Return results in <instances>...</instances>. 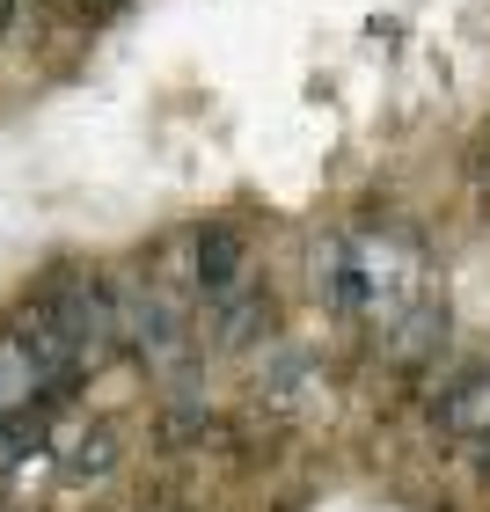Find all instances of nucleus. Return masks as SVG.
<instances>
[{
    "instance_id": "nucleus-1",
    "label": "nucleus",
    "mask_w": 490,
    "mask_h": 512,
    "mask_svg": "<svg viewBox=\"0 0 490 512\" xmlns=\"http://www.w3.org/2000/svg\"><path fill=\"white\" fill-rule=\"evenodd\" d=\"M344 315H403L417 293H425V256H417L410 235H395V227H359V235H344L337 256H330V286Z\"/></svg>"
},
{
    "instance_id": "nucleus-2",
    "label": "nucleus",
    "mask_w": 490,
    "mask_h": 512,
    "mask_svg": "<svg viewBox=\"0 0 490 512\" xmlns=\"http://www.w3.org/2000/svg\"><path fill=\"white\" fill-rule=\"evenodd\" d=\"M81 374H88V366L30 315L22 330L0 337V425L22 417V410H37V403H52V395H59L66 381H81Z\"/></svg>"
},
{
    "instance_id": "nucleus-3",
    "label": "nucleus",
    "mask_w": 490,
    "mask_h": 512,
    "mask_svg": "<svg viewBox=\"0 0 490 512\" xmlns=\"http://www.w3.org/2000/svg\"><path fill=\"white\" fill-rule=\"evenodd\" d=\"M37 322H44V330H52L81 366H96V352L118 337V300H110L103 278L74 271V278H59V286L37 300Z\"/></svg>"
},
{
    "instance_id": "nucleus-4",
    "label": "nucleus",
    "mask_w": 490,
    "mask_h": 512,
    "mask_svg": "<svg viewBox=\"0 0 490 512\" xmlns=\"http://www.w3.org/2000/svg\"><path fill=\"white\" fill-rule=\"evenodd\" d=\"M439 344H447V300H439L432 286L410 300L403 315L388 322V359H403V366H417V359H432Z\"/></svg>"
},
{
    "instance_id": "nucleus-5",
    "label": "nucleus",
    "mask_w": 490,
    "mask_h": 512,
    "mask_svg": "<svg viewBox=\"0 0 490 512\" xmlns=\"http://www.w3.org/2000/svg\"><path fill=\"white\" fill-rule=\"evenodd\" d=\"M125 330H132V344H139V359H154V366H169L176 352H183V315L161 300L154 286L132 300V315H125Z\"/></svg>"
},
{
    "instance_id": "nucleus-6",
    "label": "nucleus",
    "mask_w": 490,
    "mask_h": 512,
    "mask_svg": "<svg viewBox=\"0 0 490 512\" xmlns=\"http://www.w3.org/2000/svg\"><path fill=\"white\" fill-rule=\"evenodd\" d=\"M242 235L235 227H205L198 235V293L205 300H235L242 293Z\"/></svg>"
},
{
    "instance_id": "nucleus-7",
    "label": "nucleus",
    "mask_w": 490,
    "mask_h": 512,
    "mask_svg": "<svg viewBox=\"0 0 490 512\" xmlns=\"http://www.w3.org/2000/svg\"><path fill=\"white\" fill-rule=\"evenodd\" d=\"M439 425L454 439H490V366L483 374H461L447 395H439Z\"/></svg>"
},
{
    "instance_id": "nucleus-8",
    "label": "nucleus",
    "mask_w": 490,
    "mask_h": 512,
    "mask_svg": "<svg viewBox=\"0 0 490 512\" xmlns=\"http://www.w3.org/2000/svg\"><path fill=\"white\" fill-rule=\"evenodd\" d=\"M315 388H322V374H315L308 352H278V359L264 366V403H278V410L315 403Z\"/></svg>"
},
{
    "instance_id": "nucleus-9",
    "label": "nucleus",
    "mask_w": 490,
    "mask_h": 512,
    "mask_svg": "<svg viewBox=\"0 0 490 512\" xmlns=\"http://www.w3.org/2000/svg\"><path fill=\"white\" fill-rule=\"evenodd\" d=\"M44 425H52V403H37V410H22L0 425V469H15V461H30L44 447Z\"/></svg>"
},
{
    "instance_id": "nucleus-10",
    "label": "nucleus",
    "mask_w": 490,
    "mask_h": 512,
    "mask_svg": "<svg viewBox=\"0 0 490 512\" xmlns=\"http://www.w3.org/2000/svg\"><path fill=\"white\" fill-rule=\"evenodd\" d=\"M110 454H118V439H110V432L81 439L74 461H66V483H96V476H110Z\"/></svg>"
},
{
    "instance_id": "nucleus-11",
    "label": "nucleus",
    "mask_w": 490,
    "mask_h": 512,
    "mask_svg": "<svg viewBox=\"0 0 490 512\" xmlns=\"http://www.w3.org/2000/svg\"><path fill=\"white\" fill-rule=\"evenodd\" d=\"M8 8H15V0H0V15H8Z\"/></svg>"
}]
</instances>
